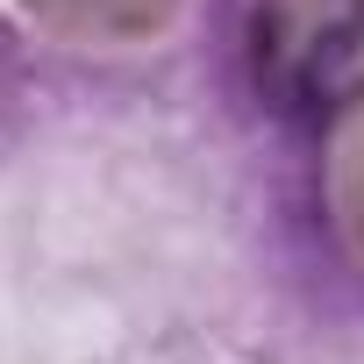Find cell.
Segmentation results:
<instances>
[{"instance_id": "6da1fadb", "label": "cell", "mask_w": 364, "mask_h": 364, "mask_svg": "<svg viewBox=\"0 0 364 364\" xmlns=\"http://www.w3.org/2000/svg\"><path fill=\"white\" fill-rule=\"evenodd\" d=\"M229 86L279 129L321 136L364 100V0H208Z\"/></svg>"}, {"instance_id": "7a4b0ae2", "label": "cell", "mask_w": 364, "mask_h": 364, "mask_svg": "<svg viewBox=\"0 0 364 364\" xmlns=\"http://www.w3.org/2000/svg\"><path fill=\"white\" fill-rule=\"evenodd\" d=\"M29 29L72 58H136L178 36L193 0H15Z\"/></svg>"}, {"instance_id": "3957f363", "label": "cell", "mask_w": 364, "mask_h": 364, "mask_svg": "<svg viewBox=\"0 0 364 364\" xmlns=\"http://www.w3.org/2000/svg\"><path fill=\"white\" fill-rule=\"evenodd\" d=\"M314 193H321V236H328L336 264L364 286V100L321 129Z\"/></svg>"}, {"instance_id": "277c9868", "label": "cell", "mask_w": 364, "mask_h": 364, "mask_svg": "<svg viewBox=\"0 0 364 364\" xmlns=\"http://www.w3.org/2000/svg\"><path fill=\"white\" fill-rule=\"evenodd\" d=\"M15 93H22V36H15L8 15H0V122H8Z\"/></svg>"}]
</instances>
